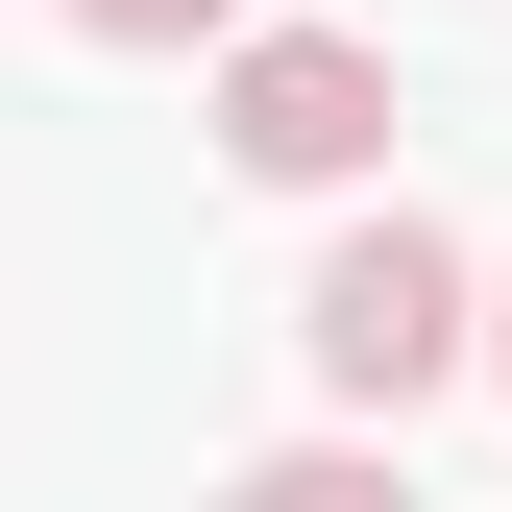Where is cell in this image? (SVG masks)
<instances>
[{"mask_svg": "<svg viewBox=\"0 0 512 512\" xmlns=\"http://www.w3.org/2000/svg\"><path fill=\"white\" fill-rule=\"evenodd\" d=\"M293 366H317L342 415H415L439 366H488V269H464L439 220H342V244L293 269Z\"/></svg>", "mask_w": 512, "mask_h": 512, "instance_id": "1", "label": "cell"}, {"mask_svg": "<svg viewBox=\"0 0 512 512\" xmlns=\"http://www.w3.org/2000/svg\"><path fill=\"white\" fill-rule=\"evenodd\" d=\"M220 171H269V196L391 171V49H366V25H244L220 49Z\"/></svg>", "mask_w": 512, "mask_h": 512, "instance_id": "2", "label": "cell"}, {"mask_svg": "<svg viewBox=\"0 0 512 512\" xmlns=\"http://www.w3.org/2000/svg\"><path fill=\"white\" fill-rule=\"evenodd\" d=\"M220 512H415V464H391V439H293V464H244Z\"/></svg>", "mask_w": 512, "mask_h": 512, "instance_id": "3", "label": "cell"}, {"mask_svg": "<svg viewBox=\"0 0 512 512\" xmlns=\"http://www.w3.org/2000/svg\"><path fill=\"white\" fill-rule=\"evenodd\" d=\"M98 49H244V0H74Z\"/></svg>", "mask_w": 512, "mask_h": 512, "instance_id": "4", "label": "cell"}, {"mask_svg": "<svg viewBox=\"0 0 512 512\" xmlns=\"http://www.w3.org/2000/svg\"><path fill=\"white\" fill-rule=\"evenodd\" d=\"M488 366H512V269H488Z\"/></svg>", "mask_w": 512, "mask_h": 512, "instance_id": "5", "label": "cell"}]
</instances>
